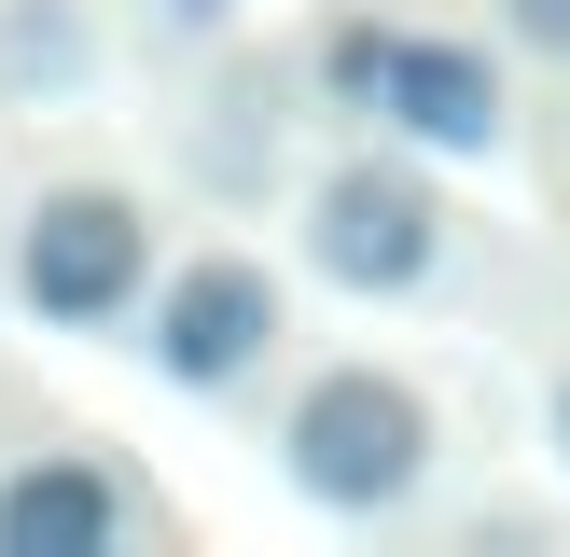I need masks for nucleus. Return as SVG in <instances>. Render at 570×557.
Segmentation results:
<instances>
[{
  "label": "nucleus",
  "mask_w": 570,
  "mask_h": 557,
  "mask_svg": "<svg viewBox=\"0 0 570 557\" xmlns=\"http://www.w3.org/2000/svg\"><path fill=\"white\" fill-rule=\"evenodd\" d=\"M98 84V28L70 0H0V98H83Z\"/></svg>",
  "instance_id": "0eeeda50"
},
{
  "label": "nucleus",
  "mask_w": 570,
  "mask_h": 557,
  "mask_svg": "<svg viewBox=\"0 0 570 557\" xmlns=\"http://www.w3.org/2000/svg\"><path fill=\"white\" fill-rule=\"evenodd\" d=\"M278 334H293V293H278V265H250V251H195V265L154 278V377L167 390H250L278 362Z\"/></svg>",
  "instance_id": "20e7f679"
},
{
  "label": "nucleus",
  "mask_w": 570,
  "mask_h": 557,
  "mask_svg": "<svg viewBox=\"0 0 570 557\" xmlns=\"http://www.w3.org/2000/svg\"><path fill=\"white\" fill-rule=\"evenodd\" d=\"M445 251H460V209H445V182L417 167V139L404 154H348V167L306 182V265H321L334 293L404 306V293L445 278Z\"/></svg>",
  "instance_id": "f03ea898"
},
{
  "label": "nucleus",
  "mask_w": 570,
  "mask_h": 557,
  "mask_svg": "<svg viewBox=\"0 0 570 557\" xmlns=\"http://www.w3.org/2000/svg\"><path fill=\"white\" fill-rule=\"evenodd\" d=\"M167 14H181V28H223V14H237V0H167Z\"/></svg>",
  "instance_id": "9d476101"
},
{
  "label": "nucleus",
  "mask_w": 570,
  "mask_h": 557,
  "mask_svg": "<svg viewBox=\"0 0 570 557\" xmlns=\"http://www.w3.org/2000/svg\"><path fill=\"white\" fill-rule=\"evenodd\" d=\"M139 529V501H126V473H98V460H14L0 473V557H111Z\"/></svg>",
  "instance_id": "423d86ee"
},
{
  "label": "nucleus",
  "mask_w": 570,
  "mask_h": 557,
  "mask_svg": "<svg viewBox=\"0 0 570 557\" xmlns=\"http://www.w3.org/2000/svg\"><path fill=\"white\" fill-rule=\"evenodd\" d=\"M501 42H529V56H570V0H501Z\"/></svg>",
  "instance_id": "6e6552de"
},
{
  "label": "nucleus",
  "mask_w": 570,
  "mask_h": 557,
  "mask_svg": "<svg viewBox=\"0 0 570 557\" xmlns=\"http://www.w3.org/2000/svg\"><path fill=\"white\" fill-rule=\"evenodd\" d=\"M543 446H557V473H570V362H557V390H543Z\"/></svg>",
  "instance_id": "1a4fd4ad"
},
{
  "label": "nucleus",
  "mask_w": 570,
  "mask_h": 557,
  "mask_svg": "<svg viewBox=\"0 0 570 557\" xmlns=\"http://www.w3.org/2000/svg\"><path fill=\"white\" fill-rule=\"evenodd\" d=\"M139 293H154V209H139L126 182H56V195H28V223H14V306H28V321L111 334Z\"/></svg>",
  "instance_id": "7ed1b4c3"
},
{
  "label": "nucleus",
  "mask_w": 570,
  "mask_h": 557,
  "mask_svg": "<svg viewBox=\"0 0 570 557\" xmlns=\"http://www.w3.org/2000/svg\"><path fill=\"white\" fill-rule=\"evenodd\" d=\"M445 460V418L417 377H390V362H321V377L293 390V418H278V473H293V501H321V516H404L417 488H432Z\"/></svg>",
  "instance_id": "f257e3e1"
},
{
  "label": "nucleus",
  "mask_w": 570,
  "mask_h": 557,
  "mask_svg": "<svg viewBox=\"0 0 570 557\" xmlns=\"http://www.w3.org/2000/svg\"><path fill=\"white\" fill-rule=\"evenodd\" d=\"M376 111L390 139H417V154H445V167H473V154H501L515 139V98H501V56L488 42H445V28H390V56H376Z\"/></svg>",
  "instance_id": "39448f33"
}]
</instances>
